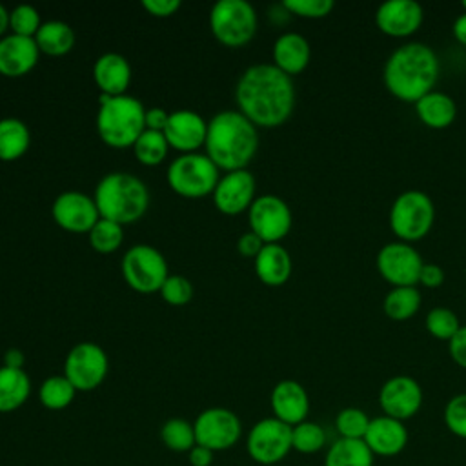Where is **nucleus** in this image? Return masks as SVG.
<instances>
[{
	"label": "nucleus",
	"instance_id": "45",
	"mask_svg": "<svg viewBox=\"0 0 466 466\" xmlns=\"http://www.w3.org/2000/svg\"><path fill=\"white\" fill-rule=\"evenodd\" d=\"M264 248V242L253 233V231H246L244 235L238 237L237 240V249L242 257H249V258H255L260 249Z\"/></svg>",
	"mask_w": 466,
	"mask_h": 466
},
{
	"label": "nucleus",
	"instance_id": "26",
	"mask_svg": "<svg viewBox=\"0 0 466 466\" xmlns=\"http://www.w3.org/2000/svg\"><path fill=\"white\" fill-rule=\"evenodd\" d=\"M413 106H415L417 118L426 127H431V129H444L457 116L455 100L442 91L433 89L428 95H424L422 98H419Z\"/></svg>",
	"mask_w": 466,
	"mask_h": 466
},
{
	"label": "nucleus",
	"instance_id": "24",
	"mask_svg": "<svg viewBox=\"0 0 466 466\" xmlns=\"http://www.w3.org/2000/svg\"><path fill=\"white\" fill-rule=\"evenodd\" d=\"M311 60L309 42L299 33H284L273 44V66L288 76L300 75Z\"/></svg>",
	"mask_w": 466,
	"mask_h": 466
},
{
	"label": "nucleus",
	"instance_id": "10",
	"mask_svg": "<svg viewBox=\"0 0 466 466\" xmlns=\"http://www.w3.org/2000/svg\"><path fill=\"white\" fill-rule=\"evenodd\" d=\"M246 450L248 455L258 464L271 466L280 462L293 450L291 426L275 417L260 419L248 431Z\"/></svg>",
	"mask_w": 466,
	"mask_h": 466
},
{
	"label": "nucleus",
	"instance_id": "39",
	"mask_svg": "<svg viewBox=\"0 0 466 466\" xmlns=\"http://www.w3.org/2000/svg\"><path fill=\"white\" fill-rule=\"evenodd\" d=\"M40 25V13L36 7L29 4H20L9 11V29L13 35L35 38Z\"/></svg>",
	"mask_w": 466,
	"mask_h": 466
},
{
	"label": "nucleus",
	"instance_id": "32",
	"mask_svg": "<svg viewBox=\"0 0 466 466\" xmlns=\"http://www.w3.org/2000/svg\"><path fill=\"white\" fill-rule=\"evenodd\" d=\"M76 395V388L67 380L66 375H51L44 379L38 388V399L44 408L58 411L67 408Z\"/></svg>",
	"mask_w": 466,
	"mask_h": 466
},
{
	"label": "nucleus",
	"instance_id": "42",
	"mask_svg": "<svg viewBox=\"0 0 466 466\" xmlns=\"http://www.w3.org/2000/svg\"><path fill=\"white\" fill-rule=\"evenodd\" d=\"M160 297L171 304V306H184L191 300L193 297V284L182 277V275H169L162 288H160Z\"/></svg>",
	"mask_w": 466,
	"mask_h": 466
},
{
	"label": "nucleus",
	"instance_id": "7",
	"mask_svg": "<svg viewBox=\"0 0 466 466\" xmlns=\"http://www.w3.org/2000/svg\"><path fill=\"white\" fill-rule=\"evenodd\" d=\"M218 178V167L206 153L198 151L177 157L167 167L169 187L184 198H202L213 195Z\"/></svg>",
	"mask_w": 466,
	"mask_h": 466
},
{
	"label": "nucleus",
	"instance_id": "13",
	"mask_svg": "<svg viewBox=\"0 0 466 466\" xmlns=\"http://www.w3.org/2000/svg\"><path fill=\"white\" fill-rule=\"evenodd\" d=\"M197 444L222 451L233 448L242 435V422L238 415L228 408H208L200 411L193 422Z\"/></svg>",
	"mask_w": 466,
	"mask_h": 466
},
{
	"label": "nucleus",
	"instance_id": "31",
	"mask_svg": "<svg viewBox=\"0 0 466 466\" xmlns=\"http://www.w3.org/2000/svg\"><path fill=\"white\" fill-rule=\"evenodd\" d=\"M420 302H422V297L415 286H400V288H391L388 291L382 302V309L388 319L402 322L411 319L419 311Z\"/></svg>",
	"mask_w": 466,
	"mask_h": 466
},
{
	"label": "nucleus",
	"instance_id": "17",
	"mask_svg": "<svg viewBox=\"0 0 466 466\" xmlns=\"http://www.w3.org/2000/svg\"><path fill=\"white\" fill-rule=\"evenodd\" d=\"M424 9L415 0H388L375 11V24L380 33L391 38H406L419 31Z\"/></svg>",
	"mask_w": 466,
	"mask_h": 466
},
{
	"label": "nucleus",
	"instance_id": "46",
	"mask_svg": "<svg viewBox=\"0 0 466 466\" xmlns=\"http://www.w3.org/2000/svg\"><path fill=\"white\" fill-rule=\"evenodd\" d=\"M442 282H444L442 268L437 264L424 262L419 273V284H422L424 288H439Z\"/></svg>",
	"mask_w": 466,
	"mask_h": 466
},
{
	"label": "nucleus",
	"instance_id": "37",
	"mask_svg": "<svg viewBox=\"0 0 466 466\" xmlns=\"http://www.w3.org/2000/svg\"><path fill=\"white\" fill-rule=\"evenodd\" d=\"M424 324H426L428 333L433 339L446 340V342H450L453 339V335L461 329L459 317L451 309L441 308V306L428 311V315L424 319Z\"/></svg>",
	"mask_w": 466,
	"mask_h": 466
},
{
	"label": "nucleus",
	"instance_id": "3",
	"mask_svg": "<svg viewBox=\"0 0 466 466\" xmlns=\"http://www.w3.org/2000/svg\"><path fill=\"white\" fill-rule=\"evenodd\" d=\"M206 155L228 171L246 169L258 149V131L238 109H226L211 116L204 142Z\"/></svg>",
	"mask_w": 466,
	"mask_h": 466
},
{
	"label": "nucleus",
	"instance_id": "4",
	"mask_svg": "<svg viewBox=\"0 0 466 466\" xmlns=\"http://www.w3.org/2000/svg\"><path fill=\"white\" fill-rule=\"evenodd\" d=\"M93 198L100 218L120 226L140 220L149 206V191L146 184L126 171L104 175L95 187Z\"/></svg>",
	"mask_w": 466,
	"mask_h": 466
},
{
	"label": "nucleus",
	"instance_id": "5",
	"mask_svg": "<svg viewBox=\"0 0 466 466\" xmlns=\"http://www.w3.org/2000/svg\"><path fill=\"white\" fill-rule=\"evenodd\" d=\"M95 124L106 146L113 149L133 147L137 138L146 131V109L131 95L109 96L100 93Z\"/></svg>",
	"mask_w": 466,
	"mask_h": 466
},
{
	"label": "nucleus",
	"instance_id": "34",
	"mask_svg": "<svg viewBox=\"0 0 466 466\" xmlns=\"http://www.w3.org/2000/svg\"><path fill=\"white\" fill-rule=\"evenodd\" d=\"M87 238H89V246L96 253H102V255L115 253L124 242V226L106 218H98V222L87 233Z\"/></svg>",
	"mask_w": 466,
	"mask_h": 466
},
{
	"label": "nucleus",
	"instance_id": "43",
	"mask_svg": "<svg viewBox=\"0 0 466 466\" xmlns=\"http://www.w3.org/2000/svg\"><path fill=\"white\" fill-rule=\"evenodd\" d=\"M142 7L157 18H167L171 15H175L180 9V2L178 0H144Z\"/></svg>",
	"mask_w": 466,
	"mask_h": 466
},
{
	"label": "nucleus",
	"instance_id": "12",
	"mask_svg": "<svg viewBox=\"0 0 466 466\" xmlns=\"http://www.w3.org/2000/svg\"><path fill=\"white\" fill-rule=\"evenodd\" d=\"M291 209L277 195H260L248 209L249 231H253L264 244H280L291 229Z\"/></svg>",
	"mask_w": 466,
	"mask_h": 466
},
{
	"label": "nucleus",
	"instance_id": "19",
	"mask_svg": "<svg viewBox=\"0 0 466 466\" xmlns=\"http://www.w3.org/2000/svg\"><path fill=\"white\" fill-rule=\"evenodd\" d=\"M208 133V122L191 109H177L169 113L164 137L169 147L186 153H197L198 147H204Z\"/></svg>",
	"mask_w": 466,
	"mask_h": 466
},
{
	"label": "nucleus",
	"instance_id": "47",
	"mask_svg": "<svg viewBox=\"0 0 466 466\" xmlns=\"http://www.w3.org/2000/svg\"><path fill=\"white\" fill-rule=\"evenodd\" d=\"M167 120H169V113L166 109H162V107L146 109V129L164 133Z\"/></svg>",
	"mask_w": 466,
	"mask_h": 466
},
{
	"label": "nucleus",
	"instance_id": "20",
	"mask_svg": "<svg viewBox=\"0 0 466 466\" xmlns=\"http://www.w3.org/2000/svg\"><path fill=\"white\" fill-rule=\"evenodd\" d=\"M269 404L273 417L291 428L304 422L309 413L308 391L300 382L293 379H284L273 386Z\"/></svg>",
	"mask_w": 466,
	"mask_h": 466
},
{
	"label": "nucleus",
	"instance_id": "11",
	"mask_svg": "<svg viewBox=\"0 0 466 466\" xmlns=\"http://www.w3.org/2000/svg\"><path fill=\"white\" fill-rule=\"evenodd\" d=\"M109 371L106 351L95 342L75 344L64 360V375L76 391H91L98 388Z\"/></svg>",
	"mask_w": 466,
	"mask_h": 466
},
{
	"label": "nucleus",
	"instance_id": "52",
	"mask_svg": "<svg viewBox=\"0 0 466 466\" xmlns=\"http://www.w3.org/2000/svg\"><path fill=\"white\" fill-rule=\"evenodd\" d=\"M461 5H462V9H464V13H466V0H462V4H461Z\"/></svg>",
	"mask_w": 466,
	"mask_h": 466
},
{
	"label": "nucleus",
	"instance_id": "50",
	"mask_svg": "<svg viewBox=\"0 0 466 466\" xmlns=\"http://www.w3.org/2000/svg\"><path fill=\"white\" fill-rule=\"evenodd\" d=\"M451 33L455 36V40L462 46H466V13H462L461 16L455 18L453 22V27H451Z\"/></svg>",
	"mask_w": 466,
	"mask_h": 466
},
{
	"label": "nucleus",
	"instance_id": "30",
	"mask_svg": "<svg viewBox=\"0 0 466 466\" xmlns=\"http://www.w3.org/2000/svg\"><path fill=\"white\" fill-rule=\"evenodd\" d=\"M31 144L29 127L15 116L0 118V160L13 162L25 155Z\"/></svg>",
	"mask_w": 466,
	"mask_h": 466
},
{
	"label": "nucleus",
	"instance_id": "28",
	"mask_svg": "<svg viewBox=\"0 0 466 466\" xmlns=\"http://www.w3.org/2000/svg\"><path fill=\"white\" fill-rule=\"evenodd\" d=\"M35 42L40 53L49 56H64L75 46V31L62 20L42 22L35 35Z\"/></svg>",
	"mask_w": 466,
	"mask_h": 466
},
{
	"label": "nucleus",
	"instance_id": "36",
	"mask_svg": "<svg viewBox=\"0 0 466 466\" xmlns=\"http://www.w3.org/2000/svg\"><path fill=\"white\" fill-rule=\"evenodd\" d=\"M326 444V431L320 424L304 420L291 428V446L299 453H317Z\"/></svg>",
	"mask_w": 466,
	"mask_h": 466
},
{
	"label": "nucleus",
	"instance_id": "18",
	"mask_svg": "<svg viewBox=\"0 0 466 466\" xmlns=\"http://www.w3.org/2000/svg\"><path fill=\"white\" fill-rule=\"evenodd\" d=\"M257 189L255 177L248 169L228 171L218 178V184L213 191V202L217 209L224 215H238L248 211L253 204Z\"/></svg>",
	"mask_w": 466,
	"mask_h": 466
},
{
	"label": "nucleus",
	"instance_id": "6",
	"mask_svg": "<svg viewBox=\"0 0 466 466\" xmlns=\"http://www.w3.org/2000/svg\"><path fill=\"white\" fill-rule=\"evenodd\" d=\"M435 220V206L420 189L400 193L390 209V228L400 242H417L424 238Z\"/></svg>",
	"mask_w": 466,
	"mask_h": 466
},
{
	"label": "nucleus",
	"instance_id": "1",
	"mask_svg": "<svg viewBox=\"0 0 466 466\" xmlns=\"http://www.w3.org/2000/svg\"><path fill=\"white\" fill-rule=\"evenodd\" d=\"M235 102L257 127H279L293 115L295 86L291 76L273 64H255L240 75Z\"/></svg>",
	"mask_w": 466,
	"mask_h": 466
},
{
	"label": "nucleus",
	"instance_id": "22",
	"mask_svg": "<svg viewBox=\"0 0 466 466\" xmlns=\"http://www.w3.org/2000/svg\"><path fill=\"white\" fill-rule=\"evenodd\" d=\"M364 442L373 455L393 457L399 455L408 444V430L402 420L388 415H379L370 420Z\"/></svg>",
	"mask_w": 466,
	"mask_h": 466
},
{
	"label": "nucleus",
	"instance_id": "40",
	"mask_svg": "<svg viewBox=\"0 0 466 466\" xmlns=\"http://www.w3.org/2000/svg\"><path fill=\"white\" fill-rule=\"evenodd\" d=\"M442 419L450 433L466 439V393H457L446 402Z\"/></svg>",
	"mask_w": 466,
	"mask_h": 466
},
{
	"label": "nucleus",
	"instance_id": "49",
	"mask_svg": "<svg viewBox=\"0 0 466 466\" xmlns=\"http://www.w3.org/2000/svg\"><path fill=\"white\" fill-rule=\"evenodd\" d=\"M24 360H25L24 353L20 350H16V348H11V350H7L4 353V366H7V368L24 370Z\"/></svg>",
	"mask_w": 466,
	"mask_h": 466
},
{
	"label": "nucleus",
	"instance_id": "27",
	"mask_svg": "<svg viewBox=\"0 0 466 466\" xmlns=\"http://www.w3.org/2000/svg\"><path fill=\"white\" fill-rule=\"evenodd\" d=\"M31 395V380L24 370L0 368V413H9L25 404Z\"/></svg>",
	"mask_w": 466,
	"mask_h": 466
},
{
	"label": "nucleus",
	"instance_id": "14",
	"mask_svg": "<svg viewBox=\"0 0 466 466\" xmlns=\"http://www.w3.org/2000/svg\"><path fill=\"white\" fill-rule=\"evenodd\" d=\"M419 251L408 242H388L377 253V269L391 288L417 286L422 268Z\"/></svg>",
	"mask_w": 466,
	"mask_h": 466
},
{
	"label": "nucleus",
	"instance_id": "21",
	"mask_svg": "<svg viewBox=\"0 0 466 466\" xmlns=\"http://www.w3.org/2000/svg\"><path fill=\"white\" fill-rule=\"evenodd\" d=\"M40 58L35 38L5 35L0 38V75L7 78H18L27 75Z\"/></svg>",
	"mask_w": 466,
	"mask_h": 466
},
{
	"label": "nucleus",
	"instance_id": "25",
	"mask_svg": "<svg viewBox=\"0 0 466 466\" xmlns=\"http://www.w3.org/2000/svg\"><path fill=\"white\" fill-rule=\"evenodd\" d=\"M291 257L280 244H264L260 253L255 257V273L266 286L277 288L288 282L291 277Z\"/></svg>",
	"mask_w": 466,
	"mask_h": 466
},
{
	"label": "nucleus",
	"instance_id": "44",
	"mask_svg": "<svg viewBox=\"0 0 466 466\" xmlns=\"http://www.w3.org/2000/svg\"><path fill=\"white\" fill-rule=\"evenodd\" d=\"M448 351L451 360L466 370V326H461V329L448 342Z\"/></svg>",
	"mask_w": 466,
	"mask_h": 466
},
{
	"label": "nucleus",
	"instance_id": "29",
	"mask_svg": "<svg viewBox=\"0 0 466 466\" xmlns=\"http://www.w3.org/2000/svg\"><path fill=\"white\" fill-rule=\"evenodd\" d=\"M373 453L362 439L339 437L326 451L324 466H373Z\"/></svg>",
	"mask_w": 466,
	"mask_h": 466
},
{
	"label": "nucleus",
	"instance_id": "48",
	"mask_svg": "<svg viewBox=\"0 0 466 466\" xmlns=\"http://www.w3.org/2000/svg\"><path fill=\"white\" fill-rule=\"evenodd\" d=\"M213 453L211 450L200 446V444H195L189 451H187V459H189V464L191 466H209L213 462Z\"/></svg>",
	"mask_w": 466,
	"mask_h": 466
},
{
	"label": "nucleus",
	"instance_id": "35",
	"mask_svg": "<svg viewBox=\"0 0 466 466\" xmlns=\"http://www.w3.org/2000/svg\"><path fill=\"white\" fill-rule=\"evenodd\" d=\"M160 439L162 442L173 450V451H189L195 444V428L189 420L180 419V417H173L167 419L162 428H160Z\"/></svg>",
	"mask_w": 466,
	"mask_h": 466
},
{
	"label": "nucleus",
	"instance_id": "23",
	"mask_svg": "<svg viewBox=\"0 0 466 466\" xmlns=\"http://www.w3.org/2000/svg\"><path fill=\"white\" fill-rule=\"evenodd\" d=\"M93 80L104 95H126L131 82V66L120 53H104L93 66Z\"/></svg>",
	"mask_w": 466,
	"mask_h": 466
},
{
	"label": "nucleus",
	"instance_id": "38",
	"mask_svg": "<svg viewBox=\"0 0 466 466\" xmlns=\"http://www.w3.org/2000/svg\"><path fill=\"white\" fill-rule=\"evenodd\" d=\"M370 417L360 408H344L335 417V430L342 439H362L370 428Z\"/></svg>",
	"mask_w": 466,
	"mask_h": 466
},
{
	"label": "nucleus",
	"instance_id": "33",
	"mask_svg": "<svg viewBox=\"0 0 466 466\" xmlns=\"http://www.w3.org/2000/svg\"><path fill=\"white\" fill-rule=\"evenodd\" d=\"M167 151H169V144H167L164 133H160V131L146 129L133 144V153H135L137 160L144 166L162 164L167 157Z\"/></svg>",
	"mask_w": 466,
	"mask_h": 466
},
{
	"label": "nucleus",
	"instance_id": "41",
	"mask_svg": "<svg viewBox=\"0 0 466 466\" xmlns=\"http://www.w3.org/2000/svg\"><path fill=\"white\" fill-rule=\"evenodd\" d=\"M282 7L289 15L317 20L328 16L333 11L335 4L333 0H284Z\"/></svg>",
	"mask_w": 466,
	"mask_h": 466
},
{
	"label": "nucleus",
	"instance_id": "51",
	"mask_svg": "<svg viewBox=\"0 0 466 466\" xmlns=\"http://www.w3.org/2000/svg\"><path fill=\"white\" fill-rule=\"evenodd\" d=\"M7 29H9V11L0 4V38L5 36Z\"/></svg>",
	"mask_w": 466,
	"mask_h": 466
},
{
	"label": "nucleus",
	"instance_id": "2",
	"mask_svg": "<svg viewBox=\"0 0 466 466\" xmlns=\"http://www.w3.org/2000/svg\"><path fill=\"white\" fill-rule=\"evenodd\" d=\"M441 73L435 51L422 42L399 46L386 60L382 69L384 87L400 102L415 104L433 91Z\"/></svg>",
	"mask_w": 466,
	"mask_h": 466
},
{
	"label": "nucleus",
	"instance_id": "9",
	"mask_svg": "<svg viewBox=\"0 0 466 466\" xmlns=\"http://www.w3.org/2000/svg\"><path fill=\"white\" fill-rule=\"evenodd\" d=\"M122 277L127 286L142 295L160 291L169 277L164 255L149 244H135L122 257Z\"/></svg>",
	"mask_w": 466,
	"mask_h": 466
},
{
	"label": "nucleus",
	"instance_id": "8",
	"mask_svg": "<svg viewBox=\"0 0 466 466\" xmlns=\"http://www.w3.org/2000/svg\"><path fill=\"white\" fill-rule=\"evenodd\" d=\"M209 29L226 47H244L257 33V11L246 0H220L209 11Z\"/></svg>",
	"mask_w": 466,
	"mask_h": 466
},
{
	"label": "nucleus",
	"instance_id": "16",
	"mask_svg": "<svg viewBox=\"0 0 466 466\" xmlns=\"http://www.w3.org/2000/svg\"><path fill=\"white\" fill-rule=\"evenodd\" d=\"M51 215L69 233H89L100 218L95 198L80 191L60 193L51 206Z\"/></svg>",
	"mask_w": 466,
	"mask_h": 466
},
{
	"label": "nucleus",
	"instance_id": "15",
	"mask_svg": "<svg viewBox=\"0 0 466 466\" xmlns=\"http://www.w3.org/2000/svg\"><path fill=\"white\" fill-rule=\"evenodd\" d=\"M379 404L382 415H388L397 420H408L422 406V388L410 375L390 377L379 391Z\"/></svg>",
	"mask_w": 466,
	"mask_h": 466
}]
</instances>
